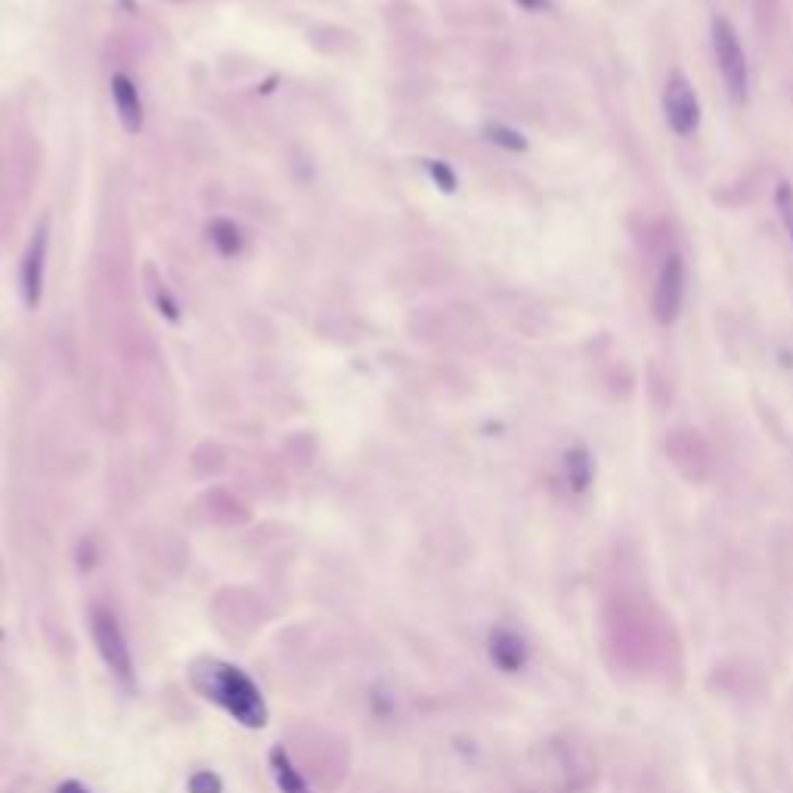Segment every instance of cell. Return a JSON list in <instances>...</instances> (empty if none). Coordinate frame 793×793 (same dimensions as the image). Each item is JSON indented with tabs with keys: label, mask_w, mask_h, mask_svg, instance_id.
<instances>
[{
	"label": "cell",
	"mask_w": 793,
	"mask_h": 793,
	"mask_svg": "<svg viewBox=\"0 0 793 793\" xmlns=\"http://www.w3.org/2000/svg\"><path fill=\"white\" fill-rule=\"evenodd\" d=\"M189 685L196 688L199 697L217 704L224 713H230V719H236L245 728H264L270 719L258 682L227 660L199 657L189 666Z\"/></svg>",
	"instance_id": "cell-1"
},
{
	"label": "cell",
	"mask_w": 793,
	"mask_h": 793,
	"mask_svg": "<svg viewBox=\"0 0 793 793\" xmlns=\"http://www.w3.org/2000/svg\"><path fill=\"white\" fill-rule=\"evenodd\" d=\"M87 620H90L93 645H97V651H100V657L106 663V670L124 688H134V657H131L128 636H124L121 620L115 617V611L106 608V605H93Z\"/></svg>",
	"instance_id": "cell-2"
},
{
	"label": "cell",
	"mask_w": 793,
	"mask_h": 793,
	"mask_svg": "<svg viewBox=\"0 0 793 793\" xmlns=\"http://www.w3.org/2000/svg\"><path fill=\"white\" fill-rule=\"evenodd\" d=\"M710 41H713V56H716V69L725 81L728 97L735 103H744L750 93V66H747V53L741 47L738 28L728 22L725 16L710 19Z\"/></svg>",
	"instance_id": "cell-3"
},
{
	"label": "cell",
	"mask_w": 793,
	"mask_h": 793,
	"mask_svg": "<svg viewBox=\"0 0 793 793\" xmlns=\"http://www.w3.org/2000/svg\"><path fill=\"white\" fill-rule=\"evenodd\" d=\"M663 118L676 137H691L701 128V100L685 72H670L663 84Z\"/></svg>",
	"instance_id": "cell-4"
},
{
	"label": "cell",
	"mask_w": 793,
	"mask_h": 793,
	"mask_svg": "<svg viewBox=\"0 0 793 793\" xmlns=\"http://www.w3.org/2000/svg\"><path fill=\"white\" fill-rule=\"evenodd\" d=\"M682 301H685V261L673 251V255H666L654 285V301H651L654 320L660 326H673L682 313Z\"/></svg>",
	"instance_id": "cell-5"
},
{
	"label": "cell",
	"mask_w": 793,
	"mask_h": 793,
	"mask_svg": "<svg viewBox=\"0 0 793 793\" xmlns=\"http://www.w3.org/2000/svg\"><path fill=\"white\" fill-rule=\"evenodd\" d=\"M487 657H490V663L496 666L499 673L515 676L527 666L530 648H527L524 636H518L515 629L496 626V629H490V636H487Z\"/></svg>",
	"instance_id": "cell-6"
},
{
	"label": "cell",
	"mask_w": 793,
	"mask_h": 793,
	"mask_svg": "<svg viewBox=\"0 0 793 793\" xmlns=\"http://www.w3.org/2000/svg\"><path fill=\"white\" fill-rule=\"evenodd\" d=\"M561 474H564L567 490L583 496L592 487V481H595V459H592L589 447H583V443L570 447L564 453V459H561Z\"/></svg>",
	"instance_id": "cell-7"
},
{
	"label": "cell",
	"mask_w": 793,
	"mask_h": 793,
	"mask_svg": "<svg viewBox=\"0 0 793 793\" xmlns=\"http://www.w3.org/2000/svg\"><path fill=\"white\" fill-rule=\"evenodd\" d=\"M270 772H273V781H276L279 793H310L304 775L298 772V766L292 763L289 750H285L282 744H276L270 750Z\"/></svg>",
	"instance_id": "cell-8"
},
{
	"label": "cell",
	"mask_w": 793,
	"mask_h": 793,
	"mask_svg": "<svg viewBox=\"0 0 793 793\" xmlns=\"http://www.w3.org/2000/svg\"><path fill=\"white\" fill-rule=\"evenodd\" d=\"M112 97H115V106H118V115L124 121V128L128 131H137L140 128V97H137V87L124 78V75H115L112 78Z\"/></svg>",
	"instance_id": "cell-9"
},
{
	"label": "cell",
	"mask_w": 793,
	"mask_h": 793,
	"mask_svg": "<svg viewBox=\"0 0 793 793\" xmlns=\"http://www.w3.org/2000/svg\"><path fill=\"white\" fill-rule=\"evenodd\" d=\"M41 258H44V236H38L28 248L25 258V301L35 307L41 295Z\"/></svg>",
	"instance_id": "cell-10"
},
{
	"label": "cell",
	"mask_w": 793,
	"mask_h": 793,
	"mask_svg": "<svg viewBox=\"0 0 793 793\" xmlns=\"http://www.w3.org/2000/svg\"><path fill=\"white\" fill-rule=\"evenodd\" d=\"M487 140L502 146V149H509V152H527V137L518 134L515 128H509V124H490Z\"/></svg>",
	"instance_id": "cell-11"
},
{
	"label": "cell",
	"mask_w": 793,
	"mask_h": 793,
	"mask_svg": "<svg viewBox=\"0 0 793 793\" xmlns=\"http://www.w3.org/2000/svg\"><path fill=\"white\" fill-rule=\"evenodd\" d=\"M775 208H778V214H781V224H784L787 239H790V245H793V183L781 180V183L775 186Z\"/></svg>",
	"instance_id": "cell-12"
},
{
	"label": "cell",
	"mask_w": 793,
	"mask_h": 793,
	"mask_svg": "<svg viewBox=\"0 0 793 793\" xmlns=\"http://www.w3.org/2000/svg\"><path fill=\"white\" fill-rule=\"evenodd\" d=\"M186 793H224V778L211 769H196L186 781Z\"/></svg>",
	"instance_id": "cell-13"
},
{
	"label": "cell",
	"mask_w": 793,
	"mask_h": 793,
	"mask_svg": "<svg viewBox=\"0 0 793 793\" xmlns=\"http://www.w3.org/2000/svg\"><path fill=\"white\" fill-rule=\"evenodd\" d=\"M211 242L224 251V255H236V251H239V230L233 224H227V220H217V224L211 227Z\"/></svg>",
	"instance_id": "cell-14"
},
{
	"label": "cell",
	"mask_w": 793,
	"mask_h": 793,
	"mask_svg": "<svg viewBox=\"0 0 793 793\" xmlns=\"http://www.w3.org/2000/svg\"><path fill=\"white\" fill-rule=\"evenodd\" d=\"M372 713H375L378 719H391V713H394V697H391L382 685H375V688H372Z\"/></svg>",
	"instance_id": "cell-15"
},
{
	"label": "cell",
	"mask_w": 793,
	"mask_h": 793,
	"mask_svg": "<svg viewBox=\"0 0 793 793\" xmlns=\"http://www.w3.org/2000/svg\"><path fill=\"white\" fill-rule=\"evenodd\" d=\"M78 567L81 570L97 567V546H93V539H81L78 543Z\"/></svg>",
	"instance_id": "cell-16"
},
{
	"label": "cell",
	"mask_w": 793,
	"mask_h": 793,
	"mask_svg": "<svg viewBox=\"0 0 793 793\" xmlns=\"http://www.w3.org/2000/svg\"><path fill=\"white\" fill-rule=\"evenodd\" d=\"M431 174L437 177L440 189H447V193H453V189H456V177H453V171L447 165H431Z\"/></svg>",
	"instance_id": "cell-17"
},
{
	"label": "cell",
	"mask_w": 793,
	"mask_h": 793,
	"mask_svg": "<svg viewBox=\"0 0 793 793\" xmlns=\"http://www.w3.org/2000/svg\"><path fill=\"white\" fill-rule=\"evenodd\" d=\"M56 793H90V787L81 784V781H75V778H69V781H62V784L56 787Z\"/></svg>",
	"instance_id": "cell-18"
},
{
	"label": "cell",
	"mask_w": 793,
	"mask_h": 793,
	"mask_svg": "<svg viewBox=\"0 0 793 793\" xmlns=\"http://www.w3.org/2000/svg\"><path fill=\"white\" fill-rule=\"evenodd\" d=\"M518 4H521L524 10H530V13H539V10H549V7H552L549 0H518Z\"/></svg>",
	"instance_id": "cell-19"
},
{
	"label": "cell",
	"mask_w": 793,
	"mask_h": 793,
	"mask_svg": "<svg viewBox=\"0 0 793 793\" xmlns=\"http://www.w3.org/2000/svg\"><path fill=\"white\" fill-rule=\"evenodd\" d=\"M0 639H4V629H0Z\"/></svg>",
	"instance_id": "cell-20"
}]
</instances>
